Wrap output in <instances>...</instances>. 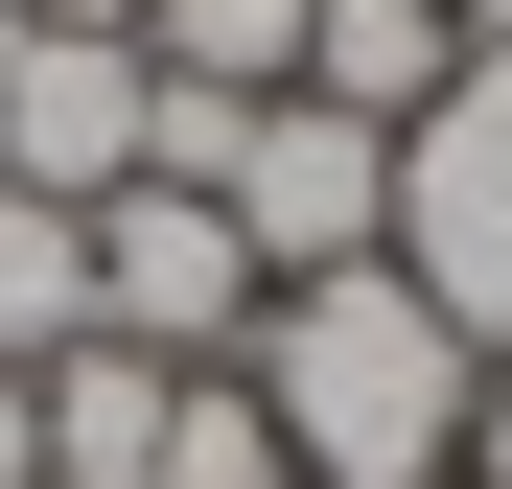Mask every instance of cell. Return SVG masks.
<instances>
[{
    "label": "cell",
    "mask_w": 512,
    "mask_h": 489,
    "mask_svg": "<svg viewBox=\"0 0 512 489\" xmlns=\"http://www.w3.org/2000/svg\"><path fill=\"white\" fill-rule=\"evenodd\" d=\"M47 350H94V210L0 187V373H47Z\"/></svg>",
    "instance_id": "cell-8"
},
{
    "label": "cell",
    "mask_w": 512,
    "mask_h": 489,
    "mask_svg": "<svg viewBox=\"0 0 512 489\" xmlns=\"http://www.w3.org/2000/svg\"><path fill=\"white\" fill-rule=\"evenodd\" d=\"M70 24H140V0H70Z\"/></svg>",
    "instance_id": "cell-13"
},
{
    "label": "cell",
    "mask_w": 512,
    "mask_h": 489,
    "mask_svg": "<svg viewBox=\"0 0 512 489\" xmlns=\"http://www.w3.org/2000/svg\"><path fill=\"white\" fill-rule=\"evenodd\" d=\"M233 396L280 420V489H443V466H466L489 350H466L396 257H350V280H280V303H256Z\"/></svg>",
    "instance_id": "cell-1"
},
{
    "label": "cell",
    "mask_w": 512,
    "mask_h": 489,
    "mask_svg": "<svg viewBox=\"0 0 512 489\" xmlns=\"http://www.w3.org/2000/svg\"><path fill=\"white\" fill-rule=\"evenodd\" d=\"M396 280L512 373V70H466V94L396 140Z\"/></svg>",
    "instance_id": "cell-4"
},
{
    "label": "cell",
    "mask_w": 512,
    "mask_h": 489,
    "mask_svg": "<svg viewBox=\"0 0 512 489\" xmlns=\"http://www.w3.org/2000/svg\"><path fill=\"white\" fill-rule=\"evenodd\" d=\"M443 489H512V373L466 396V466H443Z\"/></svg>",
    "instance_id": "cell-11"
},
{
    "label": "cell",
    "mask_w": 512,
    "mask_h": 489,
    "mask_svg": "<svg viewBox=\"0 0 512 489\" xmlns=\"http://www.w3.org/2000/svg\"><path fill=\"white\" fill-rule=\"evenodd\" d=\"M140 163H163V70H140V24H70V0H24V24H0V187L117 210Z\"/></svg>",
    "instance_id": "cell-2"
},
{
    "label": "cell",
    "mask_w": 512,
    "mask_h": 489,
    "mask_svg": "<svg viewBox=\"0 0 512 489\" xmlns=\"http://www.w3.org/2000/svg\"><path fill=\"white\" fill-rule=\"evenodd\" d=\"M210 210H233L256 280H350V257H396V140L326 117V94H256L233 163H210Z\"/></svg>",
    "instance_id": "cell-3"
},
{
    "label": "cell",
    "mask_w": 512,
    "mask_h": 489,
    "mask_svg": "<svg viewBox=\"0 0 512 489\" xmlns=\"http://www.w3.org/2000/svg\"><path fill=\"white\" fill-rule=\"evenodd\" d=\"M140 489H280V420H256L233 373H187V396H163V466H140Z\"/></svg>",
    "instance_id": "cell-10"
},
{
    "label": "cell",
    "mask_w": 512,
    "mask_h": 489,
    "mask_svg": "<svg viewBox=\"0 0 512 489\" xmlns=\"http://www.w3.org/2000/svg\"><path fill=\"white\" fill-rule=\"evenodd\" d=\"M163 94H303V0H140Z\"/></svg>",
    "instance_id": "cell-9"
},
{
    "label": "cell",
    "mask_w": 512,
    "mask_h": 489,
    "mask_svg": "<svg viewBox=\"0 0 512 489\" xmlns=\"http://www.w3.org/2000/svg\"><path fill=\"white\" fill-rule=\"evenodd\" d=\"M0 24H24V0H0Z\"/></svg>",
    "instance_id": "cell-14"
},
{
    "label": "cell",
    "mask_w": 512,
    "mask_h": 489,
    "mask_svg": "<svg viewBox=\"0 0 512 489\" xmlns=\"http://www.w3.org/2000/svg\"><path fill=\"white\" fill-rule=\"evenodd\" d=\"M303 94L373 117V140H419V117L466 94V24H443V0H303Z\"/></svg>",
    "instance_id": "cell-6"
},
{
    "label": "cell",
    "mask_w": 512,
    "mask_h": 489,
    "mask_svg": "<svg viewBox=\"0 0 512 489\" xmlns=\"http://www.w3.org/2000/svg\"><path fill=\"white\" fill-rule=\"evenodd\" d=\"M0 489H47V420H24V373H0Z\"/></svg>",
    "instance_id": "cell-12"
},
{
    "label": "cell",
    "mask_w": 512,
    "mask_h": 489,
    "mask_svg": "<svg viewBox=\"0 0 512 489\" xmlns=\"http://www.w3.org/2000/svg\"><path fill=\"white\" fill-rule=\"evenodd\" d=\"M256 303H280V280L233 257V210H210V187H117V210H94V326H117V350L233 373V350H256Z\"/></svg>",
    "instance_id": "cell-5"
},
{
    "label": "cell",
    "mask_w": 512,
    "mask_h": 489,
    "mask_svg": "<svg viewBox=\"0 0 512 489\" xmlns=\"http://www.w3.org/2000/svg\"><path fill=\"white\" fill-rule=\"evenodd\" d=\"M163 396H187V373H163V350H117V326H94V350H47V373H24L47 489H140V466H163Z\"/></svg>",
    "instance_id": "cell-7"
}]
</instances>
